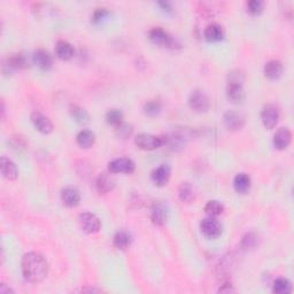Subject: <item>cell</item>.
I'll return each instance as SVG.
<instances>
[{"label":"cell","mask_w":294,"mask_h":294,"mask_svg":"<svg viewBox=\"0 0 294 294\" xmlns=\"http://www.w3.org/2000/svg\"><path fill=\"white\" fill-rule=\"evenodd\" d=\"M22 274L30 283H39L49 274V263L43 255L38 253H28L22 258Z\"/></svg>","instance_id":"6da1fadb"},{"label":"cell","mask_w":294,"mask_h":294,"mask_svg":"<svg viewBox=\"0 0 294 294\" xmlns=\"http://www.w3.org/2000/svg\"><path fill=\"white\" fill-rule=\"evenodd\" d=\"M136 145L145 151H153L165 145L164 137L151 135V133H139L135 138Z\"/></svg>","instance_id":"7a4b0ae2"},{"label":"cell","mask_w":294,"mask_h":294,"mask_svg":"<svg viewBox=\"0 0 294 294\" xmlns=\"http://www.w3.org/2000/svg\"><path fill=\"white\" fill-rule=\"evenodd\" d=\"M149 39H151L155 45L169 47V49H175L177 47V41L174 37H171L167 31L162 28H154L149 31Z\"/></svg>","instance_id":"3957f363"},{"label":"cell","mask_w":294,"mask_h":294,"mask_svg":"<svg viewBox=\"0 0 294 294\" xmlns=\"http://www.w3.org/2000/svg\"><path fill=\"white\" fill-rule=\"evenodd\" d=\"M201 233L208 239H216L219 238L222 233V225L217 220L215 217H207L201 220L200 223Z\"/></svg>","instance_id":"277c9868"},{"label":"cell","mask_w":294,"mask_h":294,"mask_svg":"<svg viewBox=\"0 0 294 294\" xmlns=\"http://www.w3.org/2000/svg\"><path fill=\"white\" fill-rule=\"evenodd\" d=\"M188 104H190L191 110L196 111V113H206L209 110L210 102L209 99L202 91L196 90L193 91L188 99Z\"/></svg>","instance_id":"5b68a950"},{"label":"cell","mask_w":294,"mask_h":294,"mask_svg":"<svg viewBox=\"0 0 294 294\" xmlns=\"http://www.w3.org/2000/svg\"><path fill=\"white\" fill-rule=\"evenodd\" d=\"M79 225L82 230L86 233H97L101 228V222L94 214L92 213H83L78 217Z\"/></svg>","instance_id":"8992f818"},{"label":"cell","mask_w":294,"mask_h":294,"mask_svg":"<svg viewBox=\"0 0 294 294\" xmlns=\"http://www.w3.org/2000/svg\"><path fill=\"white\" fill-rule=\"evenodd\" d=\"M135 162L128 158L115 159L108 164V170L110 174H131L135 171Z\"/></svg>","instance_id":"52a82bcc"},{"label":"cell","mask_w":294,"mask_h":294,"mask_svg":"<svg viewBox=\"0 0 294 294\" xmlns=\"http://www.w3.org/2000/svg\"><path fill=\"white\" fill-rule=\"evenodd\" d=\"M278 120H279V110L275 105H267L263 107L261 111V121L264 128L267 129H273L277 126Z\"/></svg>","instance_id":"ba28073f"},{"label":"cell","mask_w":294,"mask_h":294,"mask_svg":"<svg viewBox=\"0 0 294 294\" xmlns=\"http://www.w3.org/2000/svg\"><path fill=\"white\" fill-rule=\"evenodd\" d=\"M31 122H33L35 128L44 135H49L53 131V123L51 122L49 117L41 114L40 111H34L31 114Z\"/></svg>","instance_id":"9c48e42d"},{"label":"cell","mask_w":294,"mask_h":294,"mask_svg":"<svg viewBox=\"0 0 294 294\" xmlns=\"http://www.w3.org/2000/svg\"><path fill=\"white\" fill-rule=\"evenodd\" d=\"M170 167L168 165H161L152 171L151 178L155 185L165 186V185H167L169 180H170Z\"/></svg>","instance_id":"30bf717a"},{"label":"cell","mask_w":294,"mask_h":294,"mask_svg":"<svg viewBox=\"0 0 294 294\" xmlns=\"http://www.w3.org/2000/svg\"><path fill=\"white\" fill-rule=\"evenodd\" d=\"M223 122L226 129L231 131L240 130L244 126V117L235 110H228L223 116Z\"/></svg>","instance_id":"8fae6325"},{"label":"cell","mask_w":294,"mask_h":294,"mask_svg":"<svg viewBox=\"0 0 294 294\" xmlns=\"http://www.w3.org/2000/svg\"><path fill=\"white\" fill-rule=\"evenodd\" d=\"M0 169H1V174L6 180L15 181L18 176V170L17 165L12 161L11 159L2 156L0 160Z\"/></svg>","instance_id":"7c38bea8"},{"label":"cell","mask_w":294,"mask_h":294,"mask_svg":"<svg viewBox=\"0 0 294 294\" xmlns=\"http://www.w3.org/2000/svg\"><path fill=\"white\" fill-rule=\"evenodd\" d=\"M291 139H292L291 131L287 128H280L274 136V146L280 151L286 149L291 144Z\"/></svg>","instance_id":"4fadbf2b"},{"label":"cell","mask_w":294,"mask_h":294,"mask_svg":"<svg viewBox=\"0 0 294 294\" xmlns=\"http://www.w3.org/2000/svg\"><path fill=\"white\" fill-rule=\"evenodd\" d=\"M33 60L35 65L41 70H49L51 67H52V63H53L52 56L50 55V53L47 52V51L43 49L37 50L36 52L34 53Z\"/></svg>","instance_id":"5bb4252c"},{"label":"cell","mask_w":294,"mask_h":294,"mask_svg":"<svg viewBox=\"0 0 294 294\" xmlns=\"http://www.w3.org/2000/svg\"><path fill=\"white\" fill-rule=\"evenodd\" d=\"M226 95L232 104H241L245 99V91L242 84L237 83H228L226 88Z\"/></svg>","instance_id":"9a60e30c"},{"label":"cell","mask_w":294,"mask_h":294,"mask_svg":"<svg viewBox=\"0 0 294 294\" xmlns=\"http://www.w3.org/2000/svg\"><path fill=\"white\" fill-rule=\"evenodd\" d=\"M283 65L278 60H271L264 66V75L270 81H277L283 75Z\"/></svg>","instance_id":"2e32d148"},{"label":"cell","mask_w":294,"mask_h":294,"mask_svg":"<svg viewBox=\"0 0 294 294\" xmlns=\"http://www.w3.org/2000/svg\"><path fill=\"white\" fill-rule=\"evenodd\" d=\"M168 219V209L164 203H155L151 210V220L155 225H164Z\"/></svg>","instance_id":"e0dca14e"},{"label":"cell","mask_w":294,"mask_h":294,"mask_svg":"<svg viewBox=\"0 0 294 294\" xmlns=\"http://www.w3.org/2000/svg\"><path fill=\"white\" fill-rule=\"evenodd\" d=\"M61 199L67 207H76L81 201V194L77 188L66 187L61 193Z\"/></svg>","instance_id":"ac0fdd59"},{"label":"cell","mask_w":294,"mask_h":294,"mask_svg":"<svg viewBox=\"0 0 294 294\" xmlns=\"http://www.w3.org/2000/svg\"><path fill=\"white\" fill-rule=\"evenodd\" d=\"M28 67V61L27 57H25L23 54L17 53V54H12L11 56L8 57L7 61H6L4 68H8V70L11 72H14V70H20V69H24Z\"/></svg>","instance_id":"d6986e66"},{"label":"cell","mask_w":294,"mask_h":294,"mask_svg":"<svg viewBox=\"0 0 294 294\" xmlns=\"http://www.w3.org/2000/svg\"><path fill=\"white\" fill-rule=\"evenodd\" d=\"M251 177L247 174H244V172H240L235 177L233 180V186H235V190L237 191L238 193L245 194L247 193L251 188Z\"/></svg>","instance_id":"ffe728a7"},{"label":"cell","mask_w":294,"mask_h":294,"mask_svg":"<svg viewBox=\"0 0 294 294\" xmlns=\"http://www.w3.org/2000/svg\"><path fill=\"white\" fill-rule=\"evenodd\" d=\"M55 53L59 59L61 60H70L74 56V47L66 40H59L55 46Z\"/></svg>","instance_id":"44dd1931"},{"label":"cell","mask_w":294,"mask_h":294,"mask_svg":"<svg viewBox=\"0 0 294 294\" xmlns=\"http://www.w3.org/2000/svg\"><path fill=\"white\" fill-rule=\"evenodd\" d=\"M224 36V31L223 28L217 23H212L204 29V38L208 41H220L223 39Z\"/></svg>","instance_id":"7402d4cb"},{"label":"cell","mask_w":294,"mask_h":294,"mask_svg":"<svg viewBox=\"0 0 294 294\" xmlns=\"http://www.w3.org/2000/svg\"><path fill=\"white\" fill-rule=\"evenodd\" d=\"M76 142L82 148H90L95 142V135L90 130H82L76 137Z\"/></svg>","instance_id":"603a6c76"},{"label":"cell","mask_w":294,"mask_h":294,"mask_svg":"<svg viewBox=\"0 0 294 294\" xmlns=\"http://www.w3.org/2000/svg\"><path fill=\"white\" fill-rule=\"evenodd\" d=\"M115 182L110 175L101 174L97 180V188L100 193H107L113 190Z\"/></svg>","instance_id":"cb8c5ba5"},{"label":"cell","mask_w":294,"mask_h":294,"mask_svg":"<svg viewBox=\"0 0 294 294\" xmlns=\"http://www.w3.org/2000/svg\"><path fill=\"white\" fill-rule=\"evenodd\" d=\"M180 199L182 202L185 203H191L192 201L196 199V192H194V188L190 183H183L180 186Z\"/></svg>","instance_id":"d4e9b609"},{"label":"cell","mask_w":294,"mask_h":294,"mask_svg":"<svg viewBox=\"0 0 294 294\" xmlns=\"http://www.w3.org/2000/svg\"><path fill=\"white\" fill-rule=\"evenodd\" d=\"M292 291V285L291 282L286 278H277L274 282L273 285V292L276 294H287L291 293Z\"/></svg>","instance_id":"484cf974"},{"label":"cell","mask_w":294,"mask_h":294,"mask_svg":"<svg viewBox=\"0 0 294 294\" xmlns=\"http://www.w3.org/2000/svg\"><path fill=\"white\" fill-rule=\"evenodd\" d=\"M223 210H224V207L217 200H210L206 203V206H204V213L209 217L220 216V214L223 213Z\"/></svg>","instance_id":"4316f807"},{"label":"cell","mask_w":294,"mask_h":294,"mask_svg":"<svg viewBox=\"0 0 294 294\" xmlns=\"http://www.w3.org/2000/svg\"><path fill=\"white\" fill-rule=\"evenodd\" d=\"M70 114H72L73 119L75 120L76 122H78L81 124L88 123L89 119H90L88 111H86L85 110H83L82 107L77 106V105H73V106L70 107Z\"/></svg>","instance_id":"83f0119b"},{"label":"cell","mask_w":294,"mask_h":294,"mask_svg":"<svg viewBox=\"0 0 294 294\" xmlns=\"http://www.w3.org/2000/svg\"><path fill=\"white\" fill-rule=\"evenodd\" d=\"M113 244L116 248L126 249L128 246H130L131 244L130 235L126 231H119L114 236Z\"/></svg>","instance_id":"f1b7e54d"},{"label":"cell","mask_w":294,"mask_h":294,"mask_svg":"<svg viewBox=\"0 0 294 294\" xmlns=\"http://www.w3.org/2000/svg\"><path fill=\"white\" fill-rule=\"evenodd\" d=\"M168 144L170 146L172 151H181L184 148L185 146V140L182 136L180 135H171L165 138V145Z\"/></svg>","instance_id":"f546056e"},{"label":"cell","mask_w":294,"mask_h":294,"mask_svg":"<svg viewBox=\"0 0 294 294\" xmlns=\"http://www.w3.org/2000/svg\"><path fill=\"white\" fill-rule=\"evenodd\" d=\"M106 121L113 127H119L123 123V113L120 110H110L106 114Z\"/></svg>","instance_id":"4dcf8cb0"},{"label":"cell","mask_w":294,"mask_h":294,"mask_svg":"<svg viewBox=\"0 0 294 294\" xmlns=\"http://www.w3.org/2000/svg\"><path fill=\"white\" fill-rule=\"evenodd\" d=\"M160 110H161V105L158 100H151L148 102H146L145 106H144V110H145V114L148 115V116H155L160 113Z\"/></svg>","instance_id":"1f68e13d"},{"label":"cell","mask_w":294,"mask_h":294,"mask_svg":"<svg viewBox=\"0 0 294 294\" xmlns=\"http://www.w3.org/2000/svg\"><path fill=\"white\" fill-rule=\"evenodd\" d=\"M264 4L260 0H251L247 2V11L251 13L252 15H257L263 11Z\"/></svg>","instance_id":"d6a6232c"},{"label":"cell","mask_w":294,"mask_h":294,"mask_svg":"<svg viewBox=\"0 0 294 294\" xmlns=\"http://www.w3.org/2000/svg\"><path fill=\"white\" fill-rule=\"evenodd\" d=\"M244 74L240 70H232L231 73H229L228 76V83H237V84H242L244 83Z\"/></svg>","instance_id":"836d02e7"},{"label":"cell","mask_w":294,"mask_h":294,"mask_svg":"<svg viewBox=\"0 0 294 294\" xmlns=\"http://www.w3.org/2000/svg\"><path fill=\"white\" fill-rule=\"evenodd\" d=\"M108 14H110V13H108L106 8L95 9L93 13V17H92V21H93L94 23H100L104 18H106L108 17Z\"/></svg>","instance_id":"e575fe53"},{"label":"cell","mask_w":294,"mask_h":294,"mask_svg":"<svg viewBox=\"0 0 294 294\" xmlns=\"http://www.w3.org/2000/svg\"><path fill=\"white\" fill-rule=\"evenodd\" d=\"M131 132H132V129H131V126H129V124L122 123L121 126L116 127V133L122 138H127L128 136L131 135Z\"/></svg>","instance_id":"d590c367"},{"label":"cell","mask_w":294,"mask_h":294,"mask_svg":"<svg viewBox=\"0 0 294 294\" xmlns=\"http://www.w3.org/2000/svg\"><path fill=\"white\" fill-rule=\"evenodd\" d=\"M255 242H257V237H255L253 233H247V235L242 238V245L247 248L253 247V246L255 245Z\"/></svg>","instance_id":"8d00e7d4"},{"label":"cell","mask_w":294,"mask_h":294,"mask_svg":"<svg viewBox=\"0 0 294 294\" xmlns=\"http://www.w3.org/2000/svg\"><path fill=\"white\" fill-rule=\"evenodd\" d=\"M235 291L236 290L233 289V286L230 283H225L224 285H223L220 289V293H231V292H235Z\"/></svg>","instance_id":"74e56055"},{"label":"cell","mask_w":294,"mask_h":294,"mask_svg":"<svg viewBox=\"0 0 294 294\" xmlns=\"http://www.w3.org/2000/svg\"><path fill=\"white\" fill-rule=\"evenodd\" d=\"M159 5L161 6L164 11H167V12L171 11V6H170V4H169V2H159Z\"/></svg>","instance_id":"f35d334b"},{"label":"cell","mask_w":294,"mask_h":294,"mask_svg":"<svg viewBox=\"0 0 294 294\" xmlns=\"http://www.w3.org/2000/svg\"><path fill=\"white\" fill-rule=\"evenodd\" d=\"M0 292H1L2 294H6V293L13 292V290L8 289V287H6V284H1V286H0Z\"/></svg>","instance_id":"ab89813d"}]
</instances>
